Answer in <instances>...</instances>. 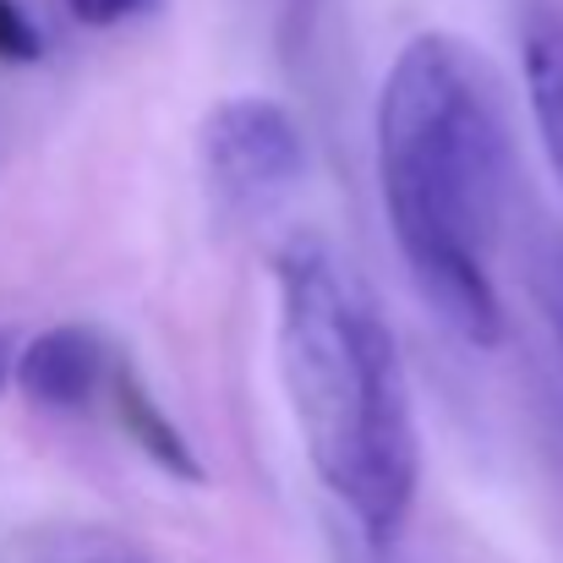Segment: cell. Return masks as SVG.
I'll use <instances>...</instances> for the list:
<instances>
[{
  "label": "cell",
  "instance_id": "cell-1",
  "mask_svg": "<svg viewBox=\"0 0 563 563\" xmlns=\"http://www.w3.org/2000/svg\"><path fill=\"white\" fill-rule=\"evenodd\" d=\"M498 82L454 33H416L377 88V197L427 312L465 345H504L493 257L509 213Z\"/></svg>",
  "mask_w": 563,
  "mask_h": 563
},
{
  "label": "cell",
  "instance_id": "cell-10",
  "mask_svg": "<svg viewBox=\"0 0 563 563\" xmlns=\"http://www.w3.org/2000/svg\"><path fill=\"white\" fill-rule=\"evenodd\" d=\"M5 377H16V356H11V345L0 340V388H5Z\"/></svg>",
  "mask_w": 563,
  "mask_h": 563
},
{
  "label": "cell",
  "instance_id": "cell-7",
  "mask_svg": "<svg viewBox=\"0 0 563 563\" xmlns=\"http://www.w3.org/2000/svg\"><path fill=\"white\" fill-rule=\"evenodd\" d=\"M531 290H537V307L548 318V334L563 356V235H548L531 257Z\"/></svg>",
  "mask_w": 563,
  "mask_h": 563
},
{
  "label": "cell",
  "instance_id": "cell-6",
  "mask_svg": "<svg viewBox=\"0 0 563 563\" xmlns=\"http://www.w3.org/2000/svg\"><path fill=\"white\" fill-rule=\"evenodd\" d=\"M115 410H121V421H126V432L137 438V449L143 454H154L170 476H187V482H202V465H197V454H191V443L181 438V427L159 410V399L137 383L132 373H115Z\"/></svg>",
  "mask_w": 563,
  "mask_h": 563
},
{
  "label": "cell",
  "instance_id": "cell-3",
  "mask_svg": "<svg viewBox=\"0 0 563 563\" xmlns=\"http://www.w3.org/2000/svg\"><path fill=\"white\" fill-rule=\"evenodd\" d=\"M202 176L230 219H257L307 176V143L285 104L235 93L202 121Z\"/></svg>",
  "mask_w": 563,
  "mask_h": 563
},
{
  "label": "cell",
  "instance_id": "cell-5",
  "mask_svg": "<svg viewBox=\"0 0 563 563\" xmlns=\"http://www.w3.org/2000/svg\"><path fill=\"white\" fill-rule=\"evenodd\" d=\"M520 71H526V99L537 115L542 154L563 187V16H531L520 33Z\"/></svg>",
  "mask_w": 563,
  "mask_h": 563
},
{
  "label": "cell",
  "instance_id": "cell-8",
  "mask_svg": "<svg viewBox=\"0 0 563 563\" xmlns=\"http://www.w3.org/2000/svg\"><path fill=\"white\" fill-rule=\"evenodd\" d=\"M38 55H44V33L33 27V16H27L16 0H0V60L27 66V60H38Z\"/></svg>",
  "mask_w": 563,
  "mask_h": 563
},
{
  "label": "cell",
  "instance_id": "cell-2",
  "mask_svg": "<svg viewBox=\"0 0 563 563\" xmlns=\"http://www.w3.org/2000/svg\"><path fill=\"white\" fill-rule=\"evenodd\" d=\"M279 373L307 465L388 548L421 482L410 383L377 301L323 235L279 252Z\"/></svg>",
  "mask_w": 563,
  "mask_h": 563
},
{
  "label": "cell",
  "instance_id": "cell-4",
  "mask_svg": "<svg viewBox=\"0 0 563 563\" xmlns=\"http://www.w3.org/2000/svg\"><path fill=\"white\" fill-rule=\"evenodd\" d=\"M16 388L33 405L49 410H82L88 399H99L104 388H115L110 373V351L93 329H44L38 340H27L16 351Z\"/></svg>",
  "mask_w": 563,
  "mask_h": 563
},
{
  "label": "cell",
  "instance_id": "cell-9",
  "mask_svg": "<svg viewBox=\"0 0 563 563\" xmlns=\"http://www.w3.org/2000/svg\"><path fill=\"white\" fill-rule=\"evenodd\" d=\"M165 0H66V11L88 27H115V22H137V16H154Z\"/></svg>",
  "mask_w": 563,
  "mask_h": 563
}]
</instances>
